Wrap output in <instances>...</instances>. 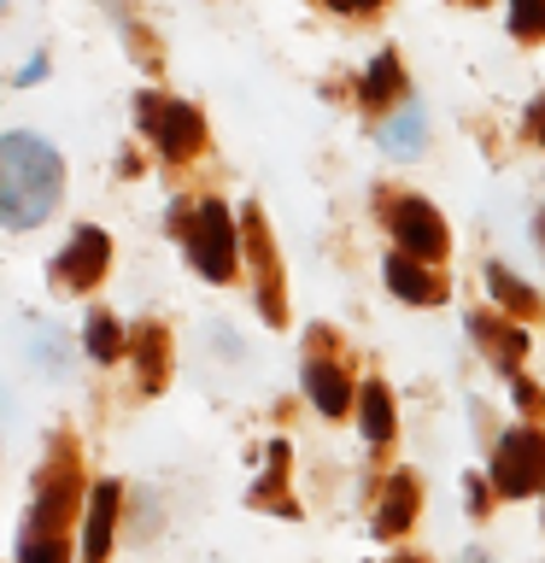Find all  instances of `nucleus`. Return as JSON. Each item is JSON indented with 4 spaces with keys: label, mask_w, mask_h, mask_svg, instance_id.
<instances>
[{
    "label": "nucleus",
    "mask_w": 545,
    "mask_h": 563,
    "mask_svg": "<svg viewBox=\"0 0 545 563\" xmlns=\"http://www.w3.org/2000/svg\"><path fill=\"white\" fill-rule=\"evenodd\" d=\"M464 563H492V558H481V552H469V558H464Z\"/></svg>",
    "instance_id": "obj_23"
},
{
    "label": "nucleus",
    "mask_w": 545,
    "mask_h": 563,
    "mask_svg": "<svg viewBox=\"0 0 545 563\" xmlns=\"http://www.w3.org/2000/svg\"><path fill=\"white\" fill-rule=\"evenodd\" d=\"M112 522H118V482H100L94 510H88V534H82L88 563H105V552H112Z\"/></svg>",
    "instance_id": "obj_8"
},
{
    "label": "nucleus",
    "mask_w": 545,
    "mask_h": 563,
    "mask_svg": "<svg viewBox=\"0 0 545 563\" xmlns=\"http://www.w3.org/2000/svg\"><path fill=\"white\" fill-rule=\"evenodd\" d=\"M305 394H311L316 411H329V417H341L346 405H352V387H346V376H341L334 364H323V358H311V364H305Z\"/></svg>",
    "instance_id": "obj_10"
},
{
    "label": "nucleus",
    "mask_w": 545,
    "mask_h": 563,
    "mask_svg": "<svg viewBox=\"0 0 545 563\" xmlns=\"http://www.w3.org/2000/svg\"><path fill=\"white\" fill-rule=\"evenodd\" d=\"M492 487L504 499H527V493L545 487V440L534 429H510L499 440V457H492Z\"/></svg>",
    "instance_id": "obj_2"
},
{
    "label": "nucleus",
    "mask_w": 545,
    "mask_h": 563,
    "mask_svg": "<svg viewBox=\"0 0 545 563\" xmlns=\"http://www.w3.org/2000/svg\"><path fill=\"white\" fill-rule=\"evenodd\" d=\"M411 517H416V482L411 475H393V482H387V499H381V534H404V528H411Z\"/></svg>",
    "instance_id": "obj_12"
},
{
    "label": "nucleus",
    "mask_w": 545,
    "mask_h": 563,
    "mask_svg": "<svg viewBox=\"0 0 545 563\" xmlns=\"http://www.w3.org/2000/svg\"><path fill=\"white\" fill-rule=\"evenodd\" d=\"M105 258H112V246H105L100 229H77L70 246L53 258V282H59V288H88V282L105 271Z\"/></svg>",
    "instance_id": "obj_6"
},
{
    "label": "nucleus",
    "mask_w": 545,
    "mask_h": 563,
    "mask_svg": "<svg viewBox=\"0 0 545 563\" xmlns=\"http://www.w3.org/2000/svg\"><path fill=\"white\" fill-rule=\"evenodd\" d=\"M527 130H534V141L545 147V100H534V112H527Z\"/></svg>",
    "instance_id": "obj_21"
},
{
    "label": "nucleus",
    "mask_w": 545,
    "mask_h": 563,
    "mask_svg": "<svg viewBox=\"0 0 545 563\" xmlns=\"http://www.w3.org/2000/svg\"><path fill=\"white\" fill-rule=\"evenodd\" d=\"M399 563H416V558H399Z\"/></svg>",
    "instance_id": "obj_24"
},
{
    "label": "nucleus",
    "mask_w": 545,
    "mask_h": 563,
    "mask_svg": "<svg viewBox=\"0 0 545 563\" xmlns=\"http://www.w3.org/2000/svg\"><path fill=\"white\" fill-rule=\"evenodd\" d=\"M135 118L153 130V141L165 147V158H188L193 147H200V112H188V106H165L158 95H141Z\"/></svg>",
    "instance_id": "obj_4"
},
{
    "label": "nucleus",
    "mask_w": 545,
    "mask_h": 563,
    "mask_svg": "<svg viewBox=\"0 0 545 563\" xmlns=\"http://www.w3.org/2000/svg\"><path fill=\"white\" fill-rule=\"evenodd\" d=\"M188 246H193V264H200L211 282H229V276H235V218H229V206L205 200L200 218H193Z\"/></svg>",
    "instance_id": "obj_3"
},
{
    "label": "nucleus",
    "mask_w": 545,
    "mask_h": 563,
    "mask_svg": "<svg viewBox=\"0 0 545 563\" xmlns=\"http://www.w3.org/2000/svg\"><path fill=\"white\" fill-rule=\"evenodd\" d=\"M135 369H141V382H147V394L165 387V376H170V341H165V329H158V323L135 329Z\"/></svg>",
    "instance_id": "obj_9"
},
{
    "label": "nucleus",
    "mask_w": 545,
    "mask_h": 563,
    "mask_svg": "<svg viewBox=\"0 0 545 563\" xmlns=\"http://www.w3.org/2000/svg\"><path fill=\"white\" fill-rule=\"evenodd\" d=\"M18 563H65V540H24L18 545Z\"/></svg>",
    "instance_id": "obj_20"
},
{
    "label": "nucleus",
    "mask_w": 545,
    "mask_h": 563,
    "mask_svg": "<svg viewBox=\"0 0 545 563\" xmlns=\"http://www.w3.org/2000/svg\"><path fill=\"white\" fill-rule=\"evenodd\" d=\"M82 341H88V352H94L100 364H112L118 352H123V334H118V323H112L105 311H94V317H88V334H82Z\"/></svg>",
    "instance_id": "obj_16"
},
{
    "label": "nucleus",
    "mask_w": 545,
    "mask_h": 563,
    "mask_svg": "<svg viewBox=\"0 0 545 563\" xmlns=\"http://www.w3.org/2000/svg\"><path fill=\"white\" fill-rule=\"evenodd\" d=\"M358 417H364V440H393V394H387L381 382H369L358 394Z\"/></svg>",
    "instance_id": "obj_13"
},
{
    "label": "nucleus",
    "mask_w": 545,
    "mask_h": 563,
    "mask_svg": "<svg viewBox=\"0 0 545 563\" xmlns=\"http://www.w3.org/2000/svg\"><path fill=\"white\" fill-rule=\"evenodd\" d=\"M487 282H492V294H499V299H504L510 311H522V317H534V311H540V299L527 294L522 282L510 276V271H499V264H492V271H487Z\"/></svg>",
    "instance_id": "obj_17"
},
{
    "label": "nucleus",
    "mask_w": 545,
    "mask_h": 563,
    "mask_svg": "<svg viewBox=\"0 0 545 563\" xmlns=\"http://www.w3.org/2000/svg\"><path fill=\"white\" fill-rule=\"evenodd\" d=\"M469 329H475V341H481L504 369H516V358L527 352V334H522V329H510V323H499V317H475Z\"/></svg>",
    "instance_id": "obj_11"
},
{
    "label": "nucleus",
    "mask_w": 545,
    "mask_h": 563,
    "mask_svg": "<svg viewBox=\"0 0 545 563\" xmlns=\"http://www.w3.org/2000/svg\"><path fill=\"white\" fill-rule=\"evenodd\" d=\"M387 282H393V294L411 299V306H440V299H446V282H434L411 253H393V258H387Z\"/></svg>",
    "instance_id": "obj_7"
},
{
    "label": "nucleus",
    "mask_w": 545,
    "mask_h": 563,
    "mask_svg": "<svg viewBox=\"0 0 545 563\" xmlns=\"http://www.w3.org/2000/svg\"><path fill=\"white\" fill-rule=\"evenodd\" d=\"M59 188H65V165L42 135L12 130L0 141V218H7V229H35L59 206Z\"/></svg>",
    "instance_id": "obj_1"
},
{
    "label": "nucleus",
    "mask_w": 545,
    "mask_h": 563,
    "mask_svg": "<svg viewBox=\"0 0 545 563\" xmlns=\"http://www.w3.org/2000/svg\"><path fill=\"white\" fill-rule=\"evenodd\" d=\"M510 30L516 35H545V0H510Z\"/></svg>",
    "instance_id": "obj_19"
},
{
    "label": "nucleus",
    "mask_w": 545,
    "mask_h": 563,
    "mask_svg": "<svg viewBox=\"0 0 545 563\" xmlns=\"http://www.w3.org/2000/svg\"><path fill=\"white\" fill-rule=\"evenodd\" d=\"M329 7H334V12H369L376 0H329Z\"/></svg>",
    "instance_id": "obj_22"
},
{
    "label": "nucleus",
    "mask_w": 545,
    "mask_h": 563,
    "mask_svg": "<svg viewBox=\"0 0 545 563\" xmlns=\"http://www.w3.org/2000/svg\"><path fill=\"white\" fill-rule=\"evenodd\" d=\"M70 499H77V482H70V475H59V482L42 493V505H35V522L59 528V522H65V510H70Z\"/></svg>",
    "instance_id": "obj_18"
},
{
    "label": "nucleus",
    "mask_w": 545,
    "mask_h": 563,
    "mask_svg": "<svg viewBox=\"0 0 545 563\" xmlns=\"http://www.w3.org/2000/svg\"><path fill=\"white\" fill-rule=\"evenodd\" d=\"M393 95H404V77H399L393 53H381V59L369 65V77H364V100L376 106V100H393Z\"/></svg>",
    "instance_id": "obj_15"
},
{
    "label": "nucleus",
    "mask_w": 545,
    "mask_h": 563,
    "mask_svg": "<svg viewBox=\"0 0 545 563\" xmlns=\"http://www.w3.org/2000/svg\"><path fill=\"white\" fill-rule=\"evenodd\" d=\"M422 135H429V123H422V112L411 106V112H399V118L381 130V147L393 153V158H411V153L422 147Z\"/></svg>",
    "instance_id": "obj_14"
},
{
    "label": "nucleus",
    "mask_w": 545,
    "mask_h": 563,
    "mask_svg": "<svg viewBox=\"0 0 545 563\" xmlns=\"http://www.w3.org/2000/svg\"><path fill=\"white\" fill-rule=\"evenodd\" d=\"M393 235H399L404 253L422 258V264H434L440 253H446V223H440V211L422 206V200H399L393 206Z\"/></svg>",
    "instance_id": "obj_5"
}]
</instances>
